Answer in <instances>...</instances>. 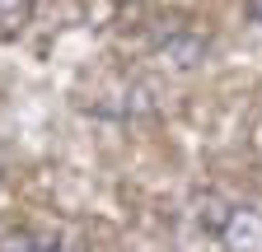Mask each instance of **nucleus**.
<instances>
[{
    "mask_svg": "<svg viewBox=\"0 0 262 252\" xmlns=\"http://www.w3.org/2000/svg\"><path fill=\"white\" fill-rule=\"evenodd\" d=\"M202 224L225 252H262V210L234 206V201H206L196 210Z\"/></svg>",
    "mask_w": 262,
    "mask_h": 252,
    "instance_id": "1",
    "label": "nucleus"
},
{
    "mask_svg": "<svg viewBox=\"0 0 262 252\" xmlns=\"http://www.w3.org/2000/svg\"><path fill=\"white\" fill-rule=\"evenodd\" d=\"M0 252H61V238L42 234V229H5L0 234Z\"/></svg>",
    "mask_w": 262,
    "mask_h": 252,
    "instance_id": "2",
    "label": "nucleus"
},
{
    "mask_svg": "<svg viewBox=\"0 0 262 252\" xmlns=\"http://www.w3.org/2000/svg\"><path fill=\"white\" fill-rule=\"evenodd\" d=\"M33 19V0H0V38H19Z\"/></svg>",
    "mask_w": 262,
    "mask_h": 252,
    "instance_id": "3",
    "label": "nucleus"
},
{
    "mask_svg": "<svg viewBox=\"0 0 262 252\" xmlns=\"http://www.w3.org/2000/svg\"><path fill=\"white\" fill-rule=\"evenodd\" d=\"M248 14H253V19L262 23V0H248Z\"/></svg>",
    "mask_w": 262,
    "mask_h": 252,
    "instance_id": "4",
    "label": "nucleus"
},
{
    "mask_svg": "<svg viewBox=\"0 0 262 252\" xmlns=\"http://www.w3.org/2000/svg\"><path fill=\"white\" fill-rule=\"evenodd\" d=\"M122 5H126V0H122Z\"/></svg>",
    "mask_w": 262,
    "mask_h": 252,
    "instance_id": "5",
    "label": "nucleus"
}]
</instances>
